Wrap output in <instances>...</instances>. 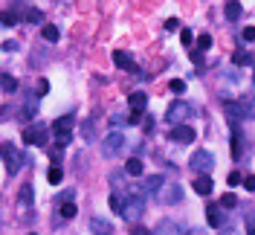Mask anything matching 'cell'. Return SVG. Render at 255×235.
I'll return each instance as SVG.
<instances>
[{
    "mask_svg": "<svg viewBox=\"0 0 255 235\" xmlns=\"http://www.w3.org/2000/svg\"><path fill=\"white\" fill-rule=\"evenodd\" d=\"M145 215V195L139 189H128L125 204H122V218L125 221H139Z\"/></svg>",
    "mask_w": 255,
    "mask_h": 235,
    "instance_id": "1",
    "label": "cell"
},
{
    "mask_svg": "<svg viewBox=\"0 0 255 235\" xmlns=\"http://www.w3.org/2000/svg\"><path fill=\"white\" fill-rule=\"evenodd\" d=\"M73 125H75V116H70V113L52 122V134H55V142H58V148L70 145V140H73Z\"/></svg>",
    "mask_w": 255,
    "mask_h": 235,
    "instance_id": "2",
    "label": "cell"
},
{
    "mask_svg": "<svg viewBox=\"0 0 255 235\" xmlns=\"http://www.w3.org/2000/svg\"><path fill=\"white\" fill-rule=\"evenodd\" d=\"M0 160L6 163V172H9V174L20 172V166H23V154H20L17 145H12V142H0Z\"/></svg>",
    "mask_w": 255,
    "mask_h": 235,
    "instance_id": "3",
    "label": "cell"
},
{
    "mask_svg": "<svg viewBox=\"0 0 255 235\" xmlns=\"http://www.w3.org/2000/svg\"><path fill=\"white\" fill-rule=\"evenodd\" d=\"M189 166L195 169V174H209V172L215 169V157H212V154H209L206 148H197V151L192 154Z\"/></svg>",
    "mask_w": 255,
    "mask_h": 235,
    "instance_id": "4",
    "label": "cell"
},
{
    "mask_svg": "<svg viewBox=\"0 0 255 235\" xmlns=\"http://www.w3.org/2000/svg\"><path fill=\"white\" fill-rule=\"evenodd\" d=\"M224 110H226L229 122H241L244 116H253V105H247L244 99H241V102H235V99H226V102H224Z\"/></svg>",
    "mask_w": 255,
    "mask_h": 235,
    "instance_id": "5",
    "label": "cell"
},
{
    "mask_svg": "<svg viewBox=\"0 0 255 235\" xmlns=\"http://www.w3.org/2000/svg\"><path fill=\"white\" fill-rule=\"evenodd\" d=\"M189 113H192V108H189V105H186L183 99H177L174 105H168V110H165V119H168L171 125H183Z\"/></svg>",
    "mask_w": 255,
    "mask_h": 235,
    "instance_id": "6",
    "label": "cell"
},
{
    "mask_svg": "<svg viewBox=\"0 0 255 235\" xmlns=\"http://www.w3.org/2000/svg\"><path fill=\"white\" fill-rule=\"evenodd\" d=\"M23 142L26 145H46V125H41V122L29 125L23 131Z\"/></svg>",
    "mask_w": 255,
    "mask_h": 235,
    "instance_id": "7",
    "label": "cell"
},
{
    "mask_svg": "<svg viewBox=\"0 0 255 235\" xmlns=\"http://www.w3.org/2000/svg\"><path fill=\"white\" fill-rule=\"evenodd\" d=\"M171 142H195V128L192 125H171Z\"/></svg>",
    "mask_w": 255,
    "mask_h": 235,
    "instance_id": "8",
    "label": "cell"
},
{
    "mask_svg": "<svg viewBox=\"0 0 255 235\" xmlns=\"http://www.w3.org/2000/svg\"><path fill=\"white\" fill-rule=\"evenodd\" d=\"M206 218H209V227H212V230H221V227H224L221 204H209V206H206Z\"/></svg>",
    "mask_w": 255,
    "mask_h": 235,
    "instance_id": "9",
    "label": "cell"
},
{
    "mask_svg": "<svg viewBox=\"0 0 255 235\" xmlns=\"http://www.w3.org/2000/svg\"><path fill=\"white\" fill-rule=\"evenodd\" d=\"M122 145H125L122 134H110V137L105 140V154H107V157H116V154L122 151Z\"/></svg>",
    "mask_w": 255,
    "mask_h": 235,
    "instance_id": "10",
    "label": "cell"
},
{
    "mask_svg": "<svg viewBox=\"0 0 255 235\" xmlns=\"http://www.w3.org/2000/svg\"><path fill=\"white\" fill-rule=\"evenodd\" d=\"M192 189H195L197 195H212V177H209V174H195Z\"/></svg>",
    "mask_w": 255,
    "mask_h": 235,
    "instance_id": "11",
    "label": "cell"
},
{
    "mask_svg": "<svg viewBox=\"0 0 255 235\" xmlns=\"http://www.w3.org/2000/svg\"><path fill=\"white\" fill-rule=\"evenodd\" d=\"M241 145H244V137H241V125H238V122H232V157H235V160H238V157H241V151H244Z\"/></svg>",
    "mask_w": 255,
    "mask_h": 235,
    "instance_id": "12",
    "label": "cell"
},
{
    "mask_svg": "<svg viewBox=\"0 0 255 235\" xmlns=\"http://www.w3.org/2000/svg\"><path fill=\"white\" fill-rule=\"evenodd\" d=\"M154 235H180V227H177L171 218H165V221H160V224L154 227Z\"/></svg>",
    "mask_w": 255,
    "mask_h": 235,
    "instance_id": "13",
    "label": "cell"
},
{
    "mask_svg": "<svg viewBox=\"0 0 255 235\" xmlns=\"http://www.w3.org/2000/svg\"><path fill=\"white\" fill-rule=\"evenodd\" d=\"M38 108H41V102H38V96H32V99H26V105H23V110H20V119L23 122H29L35 113H38Z\"/></svg>",
    "mask_w": 255,
    "mask_h": 235,
    "instance_id": "14",
    "label": "cell"
},
{
    "mask_svg": "<svg viewBox=\"0 0 255 235\" xmlns=\"http://www.w3.org/2000/svg\"><path fill=\"white\" fill-rule=\"evenodd\" d=\"M180 201H183V189H180L177 183H174V186H168V189H165V195H163V204H168V206H171V204H180Z\"/></svg>",
    "mask_w": 255,
    "mask_h": 235,
    "instance_id": "15",
    "label": "cell"
},
{
    "mask_svg": "<svg viewBox=\"0 0 255 235\" xmlns=\"http://www.w3.org/2000/svg\"><path fill=\"white\" fill-rule=\"evenodd\" d=\"M90 230H93V235H110L113 233V224L110 221H102V218H93L90 221Z\"/></svg>",
    "mask_w": 255,
    "mask_h": 235,
    "instance_id": "16",
    "label": "cell"
},
{
    "mask_svg": "<svg viewBox=\"0 0 255 235\" xmlns=\"http://www.w3.org/2000/svg\"><path fill=\"white\" fill-rule=\"evenodd\" d=\"M128 105H131V110H139V113H142L145 105H148V96H145V93H131V96H128Z\"/></svg>",
    "mask_w": 255,
    "mask_h": 235,
    "instance_id": "17",
    "label": "cell"
},
{
    "mask_svg": "<svg viewBox=\"0 0 255 235\" xmlns=\"http://www.w3.org/2000/svg\"><path fill=\"white\" fill-rule=\"evenodd\" d=\"M113 64L122 67V70H134V58H131V52H113Z\"/></svg>",
    "mask_w": 255,
    "mask_h": 235,
    "instance_id": "18",
    "label": "cell"
},
{
    "mask_svg": "<svg viewBox=\"0 0 255 235\" xmlns=\"http://www.w3.org/2000/svg\"><path fill=\"white\" fill-rule=\"evenodd\" d=\"M224 15H226V20H232V23H235V20L241 17V3H238V0H229V3H226V9H224Z\"/></svg>",
    "mask_w": 255,
    "mask_h": 235,
    "instance_id": "19",
    "label": "cell"
},
{
    "mask_svg": "<svg viewBox=\"0 0 255 235\" xmlns=\"http://www.w3.org/2000/svg\"><path fill=\"white\" fill-rule=\"evenodd\" d=\"M41 35H44V41H49V44H55V41L61 38V29H58L55 23H46V26L41 29Z\"/></svg>",
    "mask_w": 255,
    "mask_h": 235,
    "instance_id": "20",
    "label": "cell"
},
{
    "mask_svg": "<svg viewBox=\"0 0 255 235\" xmlns=\"http://www.w3.org/2000/svg\"><path fill=\"white\" fill-rule=\"evenodd\" d=\"M142 169H145V166H142V160H139V157H131V160H128V166H125V174L139 177V174H142Z\"/></svg>",
    "mask_w": 255,
    "mask_h": 235,
    "instance_id": "21",
    "label": "cell"
},
{
    "mask_svg": "<svg viewBox=\"0 0 255 235\" xmlns=\"http://www.w3.org/2000/svg\"><path fill=\"white\" fill-rule=\"evenodd\" d=\"M17 198H20L23 206H32V204H35V189L26 183V186H20V195H17Z\"/></svg>",
    "mask_w": 255,
    "mask_h": 235,
    "instance_id": "22",
    "label": "cell"
},
{
    "mask_svg": "<svg viewBox=\"0 0 255 235\" xmlns=\"http://www.w3.org/2000/svg\"><path fill=\"white\" fill-rule=\"evenodd\" d=\"M17 20H20V15H17L15 9H9V12H0V23H3V26H15Z\"/></svg>",
    "mask_w": 255,
    "mask_h": 235,
    "instance_id": "23",
    "label": "cell"
},
{
    "mask_svg": "<svg viewBox=\"0 0 255 235\" xmlns=\"http://www.w3.org/2000/svg\"><path fill=\"white\" fill-rule=\"evenodd\" d=\"M0 87H3V90H9V93H15V90H17V81H15L9 73H0Z\"/></svg>",
    "mask_w": 255,
    "mask_h": 235,
    "instance_id": "24",
    "label": "cell"
},
{
    "mask_svg": "<svg viewBox=\"0 0 255 235\" xmlns=\"http://www.w3.org/2000/svg\"><path fill=\"white\" fill-rule=\"evenodd\" d=\"M253 58L255 55H250L247 49H235V52H232V61H235V64H253Z\"/></svg>",
    "mask_w": 255,
    "mask_h": 235,
    "instance_id": "25",
    "label": "cell"
},
{
    "mask_svg": "<svg viewBox=\"0 0 255 235\" xmlns=\"http://www.w3.org/2000/svg\"><path fill=\"white\" fill-rule=\"evenodd\" d=\"M46 180H49V183H52V186H58V183H61V180H64V172H61V169H58V163H55V166H52V169H49V174H46Z\"/></svg>",
    "mask_w": 255,
    "mask_h": 235,
    "instance_id": "26",
    "label": "cell"
},
{
    "mask_svg": "<svg viewBox=\"0 0 255 235\" xmlns=\"http://www.w3.org/2000/svg\"><path fill=\"white\" fill-rule=\"evenodd\" d=\"M157 189H163V177H160V174H151V177L145 180V192H157Z\"/></svg>",
    "mask_w": 255,
    "mask_h": 235,
    "instance_id": "27",
    "label": "cell"
},
{
    "mask_svg": "<svg viewBox=\"0 0 255 235\" xmlns=\"http://www.w3.org/2000/svg\"><path fill=\"white\" fill-rule=\"evenodd\" d=\"M23 17H26L29 23H41V20H44V12H41V9H26Z\"/></svg>",
    "mask_w": 255,
    "mask_h": 235,
    "instance_id": "28",
    "label": "cell"
},
{
    "mask_svg": "<svg viewBox=\"0 0 255 235\" xmlns=\"http://www.w3.org/2000/svg\"><path fill=\"white\" fill-rule=\"evenodd\" d=\"M221 206H224V209H235V206H238V198H235L232 192H226V195L221 198Z\"/></svg>",
    "mask_w": 255,
    "mask_h": 235,
    "instance_id": "29",
    "label": "cell"
},
{
    "mask_svg": "<svg viewBox=\"0 0 255 235\" xmlns=\"http://www.w3.org/2000/svg\"><path fill=\"white\" fill-rule=\"evenodd\" d=\"M122 204H125V198H119V195H110V209H113V212H119V215H122Z\"/></svg>",
    "mask_w": 255,
    "mask_h": 235,
    "instance_id": "30",
    "label": "cell"
},
{
    "mask_svg": "<svg viewBox=\"0 0 255 235\" xmlns=\"http://www.w3.org/2000/svg\"><path fill=\"white\" fill-rule=\"evenodd\" d=\"M61 218H75V206H73V201H70V204H61Z\"/></svg>",
    "mask_w": 255,
    "mask_h": 235,
    "instance_id": "31",
    "label": "cell"
},
{
    "mask_svg": "<svg viewBox=\"0 0 255 235\" xmlns=\"http://www.w3.org/2000/svg\"><path fill=\"white\" fill-rule=\"evenodd\" d=\"M209 47H212V35H200V38H197V49L203 52V49H209Z\"/></svg>",
    "mask_w": 255,
    "mask_h": 235,
    "instance_id": "32",
    "label": "cell"
},
{
    "mask_svg": "<svg viewBox=\"0 0 255 235\" xmlns=\"http://www.w3.org/2000/svg\"><path fill=\"white\" fill-rule=\"evenodd\" d=\"M168 87H171V93H183V90H186V81H183V78H171Z\"/></svg>",
    "mask_w": 255,
    "mask_h": 235,
    "instance_id": "33",
    "label": "cell"
},
{
    "mask_svg": "<svg viewBox=\"0 0 255 235\" xmlns=\"http://www.w3.org/2000/svg\"><path fill=\"white\" fill-rule=\"evenodd\" d=\"M180 41H183V44L189 47V44L195 41V35H192V29H183V32H180Z\"/></svg>",
    "mask_w": 255,
    "mask_h": 235,
    "instance_id": "34",
    "label": "cell"
},
{
    "mask_svg": "<svg viewBox=\"0 0 255 235\" xmlns=\"http://www.w3.org/2000/svg\"><path fill=\"white\" fill-rule=\"evenodd\" d=\"M142 122V113L139 110H131V116H128V125H139Z\"/></svg>",
    "mask_w": 255,
    "mask_h": 235,
    "instance_id": "35",
    "label": "cell"
},
{
    "mask_svg": "<svg viewBox=\"0 0 255 235\" xmlns=\"http://www.w3.org/2000/svg\"><path fill=\"white\" fill-rule=\"evenodd\" d=\"M244 189H247V192H255V174H247V177H244Z\"/></svg>",
    "mask_w": 255,
    "mask_h": 235,
    "instance_id": "36",
    "label": "cell"
},
{
    "mask_svg": "<svg viewBox=\"0 0 255 235\" xmlns=\"http://www.w3.org/2000/svg\"><path fill=\"white\" fill-rule=\"evenodd\" d=\"M165 29H168V32L180 29V20H177V17H168V20H165Z\"/></svg>",
    "mask_w": 255,
    "mask_h": 235,
    "instance_id": "37",
    "label": "cell"
},
{
    "mask_svg": "<svg viewBox=\"0 0 255 235\" xmlns=\"http://www.w3.org/2000/svg\"><path fill=\"white\" fill-rule=\"evenodd\" d=\"M241 180H244V177H241V174H238V172H232V174H229V177H226V183H229V186H238V183H241Z\"/></svg>",
    "mask_w": 255,
    "mask_h": 235,
    "instance_id": "38",
    "label": "cell"
},
{
    "mask_svg": "<svg viewBox=\"0 0 255 235\" xmlns=\"http://www.w3.org/2000/svg\"><path fill=\"white\" fill-rule=\"evenodd\" d=\"M247 235H255V215H247Z\"/></svg>",
    "mask_w": 255,
    "mask_h": 235,
    "instance_id": "39",
    "label": "cell"
},
{
    "mask_svg": "<svg viewBox=\"0 0 255 235\" xmlns=\"http://www.w3.org/2000/svg\"><path fill=\"white\" fill-rule=\"evenodd\" d=\"M38 93H41V96H44V93H49V81H46V78H41V81H38Z\"/></svg>",
    "mask_w": 255,
    "mask_h": 235,
    "instance_id": "40",
    "label": "cell"
},
{
    "mask_svg": "<svg viewBox=\"0 0 255 235\" xmlns=\"http://www.w3.org/2000/svg\"><path fill=\"white\" fill-rule=\"evenodd\" d=\"M244 41H255V26H247L244 29Z\"/></svg>",
    "mask_w": 255,
    "mask_h": 235,
    "instance_id": "41",
    "label": "cell"
},
{
    "mask_svg": "<svg viewBox=\"0 0 255 235\" xmlns=\"http://www.w3.org/2000/svg\"><path fill=\"white\" fill-rule=\"evenodd\" d=\"M3 49H6V52H15V49H17V41H3Z\"/></svg>",
    "mask_w": 255,
    "mask_h": 235,
    "instance_id": "42",
    "label": "cell"
},
{
    "mask_svg": "<svg viewBox=\"0 0 255 235\" xmlns=\"http://www.w3.org/2000/svg\"><path fill=\"white\" fill-rule=\"evenodd\" d=\"M192 61H195V64H203V52H200V49H195V52H192Z\"/></svg>",
    "mask_w": 255,
    "mask_h": 235,
    "instance_id": "43",
    "label": "cell"
},
{
    "mask_svg": "<svg viewBox=\"0 0 255 235\" xmlns=\"http://www.w3.org/2000/svg\"><path fill=\"white\" fill-rule=\"evenodd\" d=\"M9 113H12V108H9V105H6V108H0V122H6V119H9Z\"/></svg>",
    "mask_w": 255,
    "mask_h": 235,
    "instance_id": "44",
    "label": "cell"
},
{
    "mask_svg": "<svg viewBox=\"0 0 255 235\" xmlns=\"http://www.w3.org/2000/svg\"><path fill=\"white\" fill-rule=\"evenodd\" d=\"M131 235H154V233H151V230H145V227H136Z\"/></svg>",
    "mask_w": 255,
    "mask_h": 235,
    "instance_id": "45",
    "label": "cell"
},
{
    "mask_svg": "<svg viewBox=\"0 0 255 235\" xmlns=\"http://www.w3.org/2000/svg\"><path fill=\"white\" fill-rule=\"evenodd\" d=\"M110 125H113V128H122V125H125V119H122V116H113V122H110Z\"/></svg>",
    "mask_w": 255,
    "mask_h": 235,
    "instance_id": "46",
    "label": "cell"
},
{
    "mask_svg": "<svg viewBox=\"0 0 255 235\" xmlns=\"http://www.w3.org/2000/svg\"><path fill=\"white\" fill-rule=\"evenodd\" d=\"M183 235H206V233H203V230H186Z\"/></svg>",
    "mask_w": 255,
    "mask_h": 235,
    "instance_id": "47",
    "label": "cell"
},
{
    "mask_svg": "<svg viewBox=\"0 0 255 235\" xmlns=\"http://www.w3.org/2000/svg\"><path fill=\"white\" fill-rule=\"evenodd\" d=\"M221 235H238V233H235V230H224Z\"/></svg>",
    "mask_w": 255,
    "mask_h": 235,
    "instance_id": "48",
    "label": "cell"
},
{
    "mask_svg": "<svg viewBox=\"0 0 255 235\" xmlns=\"http://www.w3.org/2000/svg\"><path fill=\"white\" fill-rule=\"evenodd\" d=\"M253 113H255V99H253Z\"/></svg>",
    "mask_w": 255,
    "mask_h": 235,
    "instance_id": "49",
    "label": "cell"
},
{
    "mask_svg": "<svg viewBox=\"0 0 255 235\" xmlns=\"http://www.w3.org/2000/svg\"><path fill=\"white\" fill-rule=\"evenodd\" d=\"M29 235H35V233H29Z\"/></svg>",
    "mask_w": 255,
    "mask_h": 235,
    "instance_id": "50",
    "label": "cell"
}]
</instances>
